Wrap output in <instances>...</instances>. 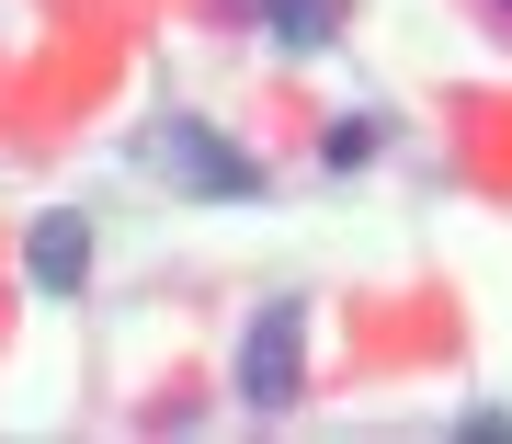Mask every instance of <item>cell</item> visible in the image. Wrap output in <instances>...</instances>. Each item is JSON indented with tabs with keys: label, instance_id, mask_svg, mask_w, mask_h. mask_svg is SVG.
<instances>
[{
	"label": "cell",
	"instance_id": "cell-1",
	"mask_svg": "<svg viewBox=\"0 0 512 444\" xmlns=\"http://www.w3.org/2000/svg\"><path fill=\"white\" fill-rule=\"evenodd\" d=\"M296 376H308V308L274 296V308L251 319V342H239V399H251V410H285Z\"/></svg>",
	"mask_w": 512,
	"mask_h": 444
},
{
	"label": "cell",
	"instance_id": "cell-2",
	"mask_svg": "<svg viewBox=\"0 0 512 444\" xmlns=\"http://www.w3.org/2000/svg\"><path fill=\"white\" fill-rule=\"evenodd\" d=\"M160 160L183 171V194H205V205H251V194H262V171L239 160V148H228L217 126H205V114H183V126L160 137Z\"/></svg>",
	"mask_w": 512,
	"mask_h": 444
},
{
	"label": "cell",
	"instance_id": "cell-3",
	"mask_svg": "<svg viewBox=\"0 0 512 444\" xmlns=\"http://www.w3.org/2000/svg\"><path fill=\"white\" fill-rule=\"evenodd\" d=\"M80 262H92V217H80V205H46V217L23 228V285H35V296H69Z\"/></svg>",
	"mask_w": 512,
	"mask_h": 444
},
{
	"label": "cell",
	"instance_id": "cell-4",
	"mask_svg": "<svg viewBox=\"0 0 512 444\" xmlns=\"http://www.w3.org/2000/svg\"><path fill=\"white\" fill-rule=\"evenodd\" d=\"M262 23H274L285 57H319L330 35H342V0H262Z\"/></svg>",
	"mask_w": 512,
	"mask_h": 444
},
{
	"label": "cell",
	"instance_id": "cell-5",
	"mask_svg": "<svg viewBox=\"0 0 512 444\" xmlns=\"http://www.w3.org/2000/svg\"><path fill=\"white\" fill-rule=\"evenodd\" d=\"M376 137H387L376 114H342V126L319 137V160H330V171H353V160H376Z\"/></svg>",
	"mask_w": 512,
	"mask_h": 444
},
{
	"label": "cell",
	"instance_id": "cell-6",
	"mask_svg": "<svg viewBox=\"0 0 512 444\" xmlns=\"http://www.w3.org/2000/svg\"><path fill=\"white\" fill-rule=\"evenodd\" d=\"M501 12H512V0H501Z\"/></svg>",
	"mask_w": 512,
	"mask_h": 444
}]
</instances>
